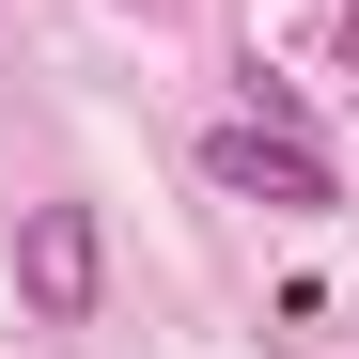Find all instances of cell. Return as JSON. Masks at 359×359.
<instances>
[{
  "label": "cell",
  "mask_w": 359,
  "mask_h": 359,
  "mask_svg": "<svg viewBox=\"0 0 359 359\" xmlns=\"http://www.w3.org/2000/svg\"><path fill=\"white\" fill-rule=\"evenodd\" d=\"M203 172H219L234 203H281V219H328V203H344L328 141H313V126H281V109H250V126H219V141H203Z\"/></svg>",
  "instance_id": "6da1fadb"
},
{
  "label": "cell",
  "mask_w": 359,
  "mask_h": 359,
  "mask_svg": "<svg viewBox=\"0 0 359 359\" xmlns=\"http://www.w3.org/2000/svg\"><path fill=\"white\" fill-rule=\"evenodd\" d=\"M94 281H109L94 203H32V219H16V297H32V328H94Z\"/></svg>",
  "instance_id": "7a4b0ae2"
},
{
  "label": "cell",
  "mask_w": 359,
  "mask_h": 359,
  "mask_svg": "<svg viewBox=\"0 0 359 359\" xmlns=\"http://www.w3.org/2000/svg\"><path fill=\"white\" fill-rule=\"evenodd\" d=\"M344 63H359V0H344Z\"/></svg>",
  "instance_id": "3957f363"
}]
</instances>
